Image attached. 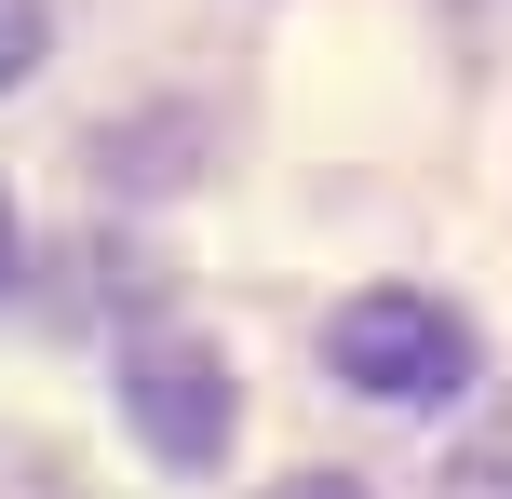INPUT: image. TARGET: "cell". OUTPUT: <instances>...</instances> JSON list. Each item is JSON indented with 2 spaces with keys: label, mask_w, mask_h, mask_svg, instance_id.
Segmentation results:
<instances>
[{
  "label": "cell",
  "mask_w": 512,
  "mask_h": 499,
  "mask_svg": "<svg viewBox=\"0 0 512 499\" xmlns=\"http://www.w3.org/2000/svg\"><path fill=\"white\" fill-rule=\"evenodd\" d=\"M324 365L364 405H459L472 392V324L445 297H418V284H378V297H351L324 324Z\"/></svg>",
  "instance_id": "obj_1"
},
{
  "label": "cell",
  "mask_w": 512,
  "mask_h": 499,
  "mask_svg": "<svg viewBox=\"0 0 512 499\" xmlns=\"http://www.w3.org/2000/svg\"><path fill=\"white\" fill-rule=\"evenodd\" d=\"M122 419L149 432V459H176V473H203V459H230V365H216L203 338H176V324H149V338L122 351Z\"/></svg>",
  "instance_id": "obj_2"
},
{
  "label": "cell",
  "mask_w": 512,
  "mask_h": 499,
  "mask_svg": "<svg viewBox=\"0 0 512 499\" xmlns=\"http://www.w3.org/2000/svg\"><path fill=\"white\" fill-rule=\"evenodd\" d=\"M0 284H14V203H0Z\"/></svg>",
  "instance_id": "obj_4"
},
{
  "label": "cell",
  "mask_w": 512,
  "mask_h": 499,
  "mask_svg": "<svg viewBox=\"0 0 512 499\" xmlns=\"http://www.w3.org/2000/svg\"><path fill=\"white\" fill-rule=\"evenodd\" d=\"M41 68V0H0V95Z\"/></svg>",
  "instance_id": "obj_3"
}]
</instances>
